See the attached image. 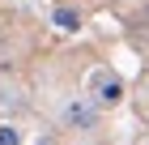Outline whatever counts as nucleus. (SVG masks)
Segmentation results:
<instances>
[{
  "label": "nucleus",
  "mask_w": 149,
  "mask_h": 145,
  "mask_svg": "<svg viewBox=\"0 0 149 145\" xmlns=\"http://www.w3.org/2000/svg\"><path fill=\"white\" fill-rule=\"evenodd\" d=\"M98 115L102 111H98L81 90H72V85L64 90L60 102H56V128L60 132H94V128H98Z\"/></svg>",
  "instance_id": "obj_1"
},
{
  "label": "nucleus",
  "mask_w": 149,
  "mask_h": 145,
  "mask_svg": "<svg viewBox=\"0 0 149 145\" xmlns=\"http://www.w3.org/2000/svg\"><path fill=\"white\" fill-rule=\"evenodd\" d=\"M81 94H85L98 111H115V107L128 98V85H124V77H119L111 64H94L90 73H85V90H81Z\"/></svg>",
  "instance_id": "obj_2"
},
{
  "label": "nucleus",
  "mask_w": 149,
  "mask_h": 145,
  "mask_svg": "<svg viewBox=\"0 0 149 145\" xmlns=\"http://www.w3.org/2000/svg\"><path fill=\"white\" fill-rule=\"evenodd\" d=\"M34 85L22 77V68H13V64H0V115L4 120H13V115H22L34 107Z\"/></svg>",
  "instance_id": "obj_3"
},
{
  "label": "nucleus",
  "mask_w": 149,
  "mask_h": 145,
  "mask_svg": "<svg viewBox=\"0 0 149 145\" xmlns=\"http://www.w3.org/2000/svg\"><path fill=\"white\" fill-rule=\"evenodd\" d=\"M51 26H56L60 34H81L85 13H81L77 4H56V9H51Z\"/></svg>",
  "instance_id": "obj_4"
},
{
  "label": "nucleus",
  "mask_w": 149,
  "mask_h": 145,
  "mask_svg": "<svg viewBox=\"0 0 149 145\" xmlns=\"http://www.w3.org/2000/svg\"><path fill=\"white\" fill-rule=\"evenodd\" d=\"M0 145H26L22 124H17V120H0Z\"/></svg>",
  "instance_id": "obj_5"
},
{
  "label": "nucleus",
  "mask_w": 149,
  "mask_h": 145,
  "mask_svg": "<svg viewBox=\"0 0 149 145\" xmlns=\"http://www.w3.org/2000/svg\"><path fill=\"white\" fill-rule=\"evenodd\" d=\"M38 145H60V128H56V132H47V137H38Z\"/></svg>",
  "instance_id": "obj_6"
},
{
  "label": "nucleus",
  "mask_w": 149,
  "mask_h": 145,
  "mask_svg": "<svg viewBox=\"0 0 149 145\" xmlns=\"http://www.w3.org/2000/svg\"><path fill=\"white\" fill-rule=\"evenodd\" d=\"M136 145H149V132H145V137H141V141H136Z\"/></svg>",
  "instance_id": "obj_7"
},
{
  "label": "nucleus",
  "mask_w": 149,
  "mask_h": 145,
  "mask_svg": "<svg viewBox=\"0 0 149 145\" xmlns=\"http://www.w3.org/2000/svg\"><path fill=\"white\" fill-rule=\"evenodd\" d=\"M60 145H85V141H60Z\"/></svg>",
  "instance_id": "obj_8"
}]
</instances>
